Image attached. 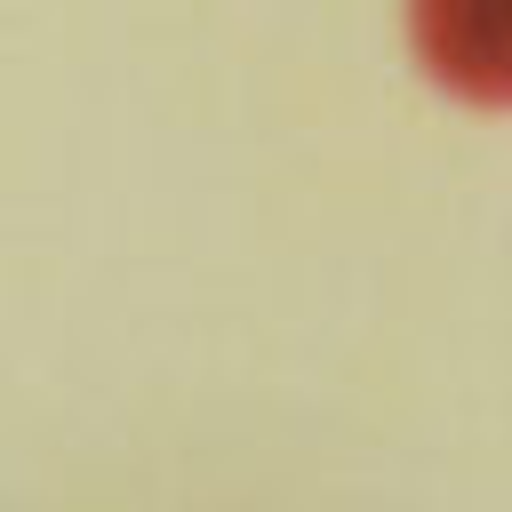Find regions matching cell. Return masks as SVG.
Wrapping results in <instances>:
<instances>
[{
	"label": "cell",
	"mask_w": 512,
	"mask_h": 512,
	"mask_svg": "<svg viewBox=\"0 0 512 512\" xmlns=\"http://www.w3.org/2000/svg\"><path fill=\"white\" fill-rule=\"evenodd\" d=\"M416 56L432 80L504 104L512 96V0H432L416 16Z\"/></svg>",
	"instance_id": "cell-1"
}]
</instances>
